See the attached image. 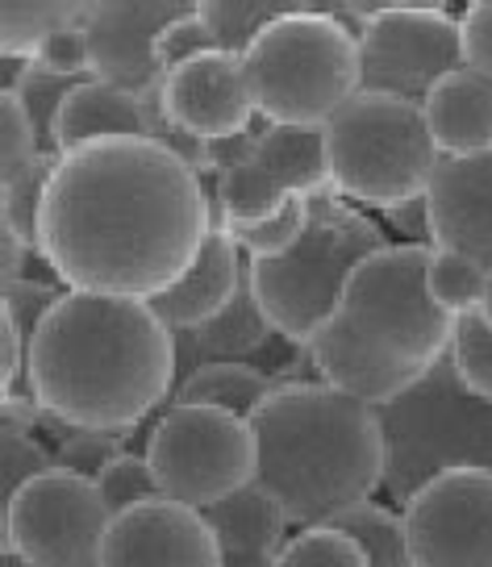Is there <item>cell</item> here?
I'll list each match as a JSON object with an SVG mask.
<instances>
[{
  "mask_svg": "<svg viewBox=\"0 0 492 567\" xmlns=\"http://www.w3.org/2000/svg\"><path fill=\"white\" fill-rule=\"evenodd\" d=\"M205 238V184L151 138H105L63 155L38 217V255L68 292L130 301L176 288Z\"/></svg>",
  "mask_w": 492,
  "mask_h": 567,
  "instance_id": "6da1fadb",
  "label": "cell"
},
{
  "mask_svg": "<svg viewBox=\"0 0 492 567\" xmlns=\"http://www.w3.org/2000/svg\"><path fill=\"white\" fill-rule=\"evenodd\" d=\"M176 389V334L151 301L68 292L30 342V392L75 430H134Z\"/></svg>",
  "mask_w": 492,
  "mask_h": 567,
  "instance_id": "7a4b0ae2",
  "label": "cell"
},
{
  "mask_svg": "<svg viewBox=\"0 0 492 567\" xmlns=\"http://www.w3.org/2000/svg\"><path fill=\"white\" fill-rule=\"evenodd\" d=\"M259 443L255 480L293 526H326L385 488L388 439L380 413L321 380L284 384L250 417Z\"/></svg>",
  "mask_w": 492,
  "mask_h": 567,
  "instance_id": "3957f363",
  "label": "cell"
},
{
  "mask_svg": "<svg viewBox=\"0 0 492 567\" xmlns=\"http://www.w3.org/2000/svg\"><path fill=\"white\" fill-rule=\"evenodd\" d=\"M255 109L267 125H321L363 89L359 38L335 9L300 4L264 25L243 51Z\"/></svg>",
  "mask_w": 492,
  "mask_h": 567,
  "instance_id": "277c9868",
  "label": "cell"
},
{
  "mask_svg": "<svg viewBox=\"0 0 492 567\" xmlns=\"http://www.w3.org/2000/svg\"><path fill=\"white\" fill-rule=\"evenodd\" d=\"M385 247L392 243L371 217L338 193H317L309 196V226L297 247L280 259H246V276L271 330L309 347L338 313L355 267Z\"/></svg>",
  "mask_w": 492,
  "mask_h": 567,
  "instance_id": "5b68a950",
  "label": "cell"
},
{
  "mask_svg": "<svg viewBox=\"0 0 492 567\" xmlns=\"http://www.w3.org/2000/svg\"><path fill=\"white\" fill-rule=\"evenodd\" d=\"M388 439L385 493L401 505L442 472H492V401L468 392L451 354L397 401L376 409Z\"/></svg>",
  "mask_w": 492,
  "mask_h": 567,
  "instance_id": "8992f818",
  "label": "cell"
},
{
  "mask_svg": "<svg viewBox=\"0 0 492 567\" xmlns=\"http://www.w3.org/2000/svg\"><path fill=\"white\" fill-rule=\"evenodd\" d=\"M326 151L335 193L380 213L422 200L442 163L426 109L385 92H355L326 122Z\"/></svg>",
  "mask_w": 492,
  "mask_h": 567,
  "instance_id": "52a82bcc",
  "label": "cell"
},
{
  "mask_svg": "<svg viewBox=\"0 0 492 567\" xmlns=\"http://www.w3.org/2000/svg\"><path fill=\"white\" fill-rule=\"evenodd\" d=\"M430 259H434V247H413V243H392L376 250L371 259L355 267L338 305V318L371 351L418 375L451 354V334H455V318L430 297V284H426Z\"/></svg>",
  "mask_w": 492,
  "mask_h": 567,
  "instance_id": "ba28073f",
  "label": "cell"
},
{
  "mask_svg": "<svg viewBox=\"0 0 492 567\" xmlns=\"http://www.w3.org/2000/svg\"><path fill=\"white\" fill-rule=\"evenodd\" d=\"M146 463L158 493L193 509H209L255 484L259 443L246 417L217 405H167L146 430Z\"/></svg>",
  "mask_w": 492,
  "mask_h": 567,
  "instance_id": "9c48e42d",
  "label": "cell"
},
{
  "mask_svg": "<svg viewBox=\"0 0 492 567\" xmlns=\"http://www.w3.org/2000/svg\"><path fill=\"white\" fill-rule=\"evenodd\" d=\"M109 526L113 514L96 480L63 467L30 480L9 505H0L4 550L30 567H101Z\"/></svg>",
  "mask_w": 492,
  "mask_h": 567,
  "instance_id": "30bf717a",
  "label": "cell"
},
{
  "mask_svg": "<svg viewBox=\"0 0 492 567\" xmlns=\"http://www.w3.org/2000/svg\"><path fill=\"white\" fill-rule=\"evenodd\" d=\"M363 89L426 105V96L463 63V18L442 4H371L359 30Z\"/></svg>",
  "mask_w": 492,
  "mask_h": 567,
  "instance_id": "8fae6325",
  "label": "cell"
},
{
  "mask_svg": "<svg viewBox=\"0 0 492 567\" xmlns=\"http://www.w3.org/2000/svg\"><path fill=\"white\" fill-rule=\"evenodd\" d=\"M401 514L413 567H492V472H442Z\"/></svg>",
  "mask_w": 492,
  "mask_h": 567,
  "instance_id": "7c38bea8",
  "label": "cell"
},
{
  "mask_svg": "<svg viewBox=\"0 0 492 567\" xmlns=\"http://www.w3.org/2000/svg\"><path fill=\"white\" fill-rule=\"evenodd\" d=\"M213 184V196L222 200L229 221H264L280 213L288 196L335 193L326 125H264L255 155Z\"/></svg>",
  "mask_w": 492,
  "mask_h": 567,
  "instance_id": "4fadbf2b",
  "label": "cell"
},
{
  "mask_svg": "<svg viewBox=\"0 0 492 567\" xmlns=\"http://www.w3.org/2000/svg\"><path fill=\"white\" fill-rule=\"evenodd\" d=\"M101 567H222V547L201 509L158 496L113 517Z\"/></svg>",
  "mask_w": 492,
  "mask_h": 567,
  "instance_id": "5bb4252c",
  "label": "cell"
},
{
  "mask_svg": "<svg viewBox=\"0 0 492 567\" xmlns=\"http://www.w3.org/2000/svg\"><path fill=\"white\" fill-rule=\"evenodd\" d=\"M163 105L180 130L201 142H222L255 130V96L246 84L243 54L209 51L163 80Z\"/></svg>",
  "mask_w": 492,
  "mask_h": 567,
  "instance_id": "9a60e30c",
  "label": "cell"
},
{
  "mask_svg": "<svg viewBox=\"0 0 492 567\" xmlns=\"http://www.w3.org/2000/svg\"><path fill=\"white\" fill-rule=\"evenodd\" d=\"M196 4L155 0V4H89L84 30L92 42V75L125 92H151L163 84L155 63V38L163 25L193 13Z\"/></svg>",
  "mask_w": 492,
  "mask_h": 567,
  "instance_id": "2e32d148",
  "label": "cell"
},
{
  "mask_svg": "<svg viewBox=\"0 0 492 567\" xmlns=\"http://www.w3.org/2000/svg\"><path fill=\"white\" fill-rule=\"evenodd\" d=\"M430 247L468 255L492 271V151L442 155L426 188Z\"/></svg>",
  "mask_w": 492,
  "mask_h": 567,
  "instance_id": "e0dca14e",
  "label": "cell"
},
{
  "mask_svg": "<svg viewBox=\"0 0 492 567\" xmlns=\"http://www.w3.org/2000/svg\"><path fill=\"white\" fill-rule=\"evenodd\" d=\"M243 276H246V255L234 243V234H229V217L222 209V200L209 196V238H205L201 259H196L193 271L176 288H167L163 297H155L151 309H155L158 321L172 334L176 330H196V326L213 321L238 297Z\"/></svg>",
  "mask_w": 492,
  "mask_h": 567,
  "instance_id": "ac0fdd59",
  "label": "cell"
},
{
  "mask_svg": "<svg viewBox=\"0 0 492 567\" xmlns=\"http://www.w3.org/2000/svg\"><path fill=\"white\" fill-rule=\"evenodd\" d=\"M309 351H314V368L321 384L347 392V396H355V401H363L371 409L397 401L418 380H426V375L409 372L401 363H388L385 354L371 351L338 313L321 326V334L309 342Z\"/></svg>",
  "mask_w": 492,
  "mask_h": 567,
  "instance_id": "d6986e66",
  "label": "cell"
},
{
  "mask_svg": "<svg viewBox=\"0 0 492 567\" xmlns=\"http://www.w3.org/2000/svg\"><path fill=\"white\" fill-rule=\"evenodd\" d=\"M209 522L213 538L222 547V567H276L284 550V530L288 514L264 484H246L226 501H217L209 509H201Z\"/></svg>",
  "mask_w": 492,
  "mask_h": 567,
  "instance_id": "ffe728a7",
  "label": "cell"
},
{
  "mask_svg": "<svg viewBox=\"0 0 492 567\" xmlns=\"http://www.w3.org/2000/svg\"><path fill=\"white\" fill-rule=\"evenodd\" d=\"M276 338L264 305L250 288V276H243L238 297L213 321L196 330H176V384L188 380L205 363H250Z\"/></svg>",
  "mask_w": 492,
  "mask_h": 567,
  "instance_id": "44dd1931",
  "label": "cell"
},
{
  "mask_svg": "<svg viewBox=\"0 0 492 567\" xmlns=\"http://www.w3.org/2000/svg\"><path fill=\"white\" fill-rule=\"evenodd\" d=\"M426 122L442 155H484L492 151V80L459 68L426 96Z\"/></svg>",
  "mask_w": 492,
  "mask_h": 567,
  "instance_id": "7402d4cb",
  "label": "cell"
},
{
  "mask_svg": "<svg viewBox=\"0 0 492 567\" xmlns=\"http://www.w3.org/2000/svg\"><path fill=\"white\" fill-rule=\"evenodd\" d=\"M105 138H146V113H142L139 92H125L92 75L71 92L63 113H59L54 146H59V155H71L89 142Z\"/></svg>",
  "mask_w": 492,
  "mask_h": 567,
  "instance_id": "603a6c76",
  "label": "cell"
},
{
  "mask_svg": "<svg viewBox=\"0 0 492 567\" xmlns=\"http://www.w3.org/2000/svg\"><path fill=\"white\" fill-rule=\"evenodd\" d=\"M276 389H284L280 380L259 372L255 363H205L188 380H180L167 396V405H217L250 422Z\"/></svg>",
  "mask_w": 492,
  "mask_h": 567,
  "instance_id": "cb8c5ba5",
  "label": "cell"
},
{
  "mask_svg": "<svg viewBox=\"0 0 492 567\" xmlns=\"http://www.w3.org/2000/svg\"><path fill=\"white\" fill-rule=\"evenodd\" d=\"M89 4H4L0 9V59H30L34 63L38 51L51 42L59 30L84 25Z\"/></svg>",
  "mask_w": 492,
  "mask_h": 567,
  "instance_id": "d4e9b609",
  "label": "cell"
},
{
  "mask_svg": "<svg viewBox=\"0 0 492 567\" xmlns=\"http://www.w3.org/2000/svg\"><path fill=\"white\" fill-rule=\"evenodd\" d=\"M330 526L351 534L359 550L368 555V567H413V550H409V530H404V514L392 505H351L347 514H338Z\"/></svg>",
  "mask_w": 492,
  "mask_h": 567,
  "instance_id": "484cf974",
  "label": "cell"
},
{
  "mask_svg": "<svg viewBox=\"0 0 492 567\" xmlns=\"http://www.w3.org/2000/svg\"><path fill=\"white\" fill-rule=\"evenodd\" d=\"M426 284H430V297L451 318H463V313H480L484 292H489V267L468 255H455V250H434Z\"/></svg>",
  "mask_w": 492,
  "mask_h": 567,
  "instance_id": "4316f807",
  "label": "cell"
},
{
  "mask_svg": "<svg viewBox=\"0 0 492 567\" xmlns=\"http://www.w3.org/2000/svg\"><path fill=\"white\" fill-rule=\"evenodd\" d=\"M305 226H309V196H288L280 213L264 221H229V234L246 259H280L300 243Z\"/></svg>",
  "mask_w": 492,
  "mask_h": 567,
  "instance_id": "83f0119b",
  "label": "cell"
},
{
  "mask_svg": "<svg viewBox=\"0 0 492 567\" xmlns=\"http://www.w3.org/2000/svg\"><path fill=\"white\" fill-rule=\"evenodd\" d=\"M47 159H51V155L42 151L38 130H34V122L25 117L21 101L13 92H0V188L34 176Z\"/></svg>",
  "mask_w": 492,
  "mask_h": 567,
  "instance_id": "f1b7e54d",
  "label": "cell"
},
{
  "mask_svg": "<svg viewBox=\"0 0 492 567\" xmlns=\"http://www.w3.org/2000/svg\"><path fill=\"white\" fill-rule=\"evenodd\" d=\"M80 84H84V80H68V75L42 71L34 63V68L21 75L18 89H13V96H18L21 109H25V117L34 122L38 142H42L47 155H59V146H54V125H59V113L68 105V96L80 89Z\"/></svg>",
  "mask_w": 492,
  "mask_h": 567,
  "instance_id": "f546056e",
  "label": "cell"
},
{
  "mask_svg": "<svg viewBox=\"0 0 492 567\" xmlns=\"http://www.w3.org/2000/svg\"><path fill=\"white\" fill-rule=\"evenodd\" d=\"M276 567H368V555L359 550L351 534L338 526H305L284 543Z\"/></svg>",
  "mask_w": 492,
  "mask_h": 567,
  "instance_id": "4dcf8cb0",
  "label": "cell"
},
{
  "mask_svg": "<svg viewBox=\"0 0 492 567\" xmlns=\"http://www.w3.org/2000/svg\"><path fill=\"white\" fill-rule=\"evenodd\" d=\"M54 472V451L42 446L30 430L4 425L0 430V505H9L30 480Z\"/></svg>",
  "mask_w": 492,
  "mask_h": 567,
  "instance_id": "1f68e13d",
  "label": "cell"
},
{
  "mask_svg": "<svg viewBox=\"0 0 492 567\" xmlns=\"http://www.w3.org/2000/svg\"><path fill=\"white\" fill-rule=\"evenodd\" d=\"M196 9H201L205 21L213 25V34H217V42H222V51L243 54L264 25H271L276 18L293 13V9H300V4H276V0H264V4H217V0H205V4H196Z\"/></svg>",
  "mask_w": 492,
  "mask_h": 567,
  "instance_id": "d6a6232c",
  "label": "cell"
},
{
  "mask_svg": "<svg viewBox=\"0 0 492 567\" xmlns=\"http://www.w3.org/2000/svg\"><path fill=\"white\" fill-rule=\"evenodd\" d=\"M134 434H139V425L134 430H71L68 439L54 446V467L96 480L117 455L130 451Z\"/></svg>",
  "mask_w": 492,
  "mask_h": 567,
  "instance_id": "836d02e7",
  "label": "cell"
},
{
  "mask_svg": "<svg viewBox=\"0 0 492 567\" xmlns=\"http://www.w3.org/2000/svg\"><path fill=\"white\" fill-rule=\"evenodd\" d=\"M451 363H455L459 380L468 384V392L492 401V326L480 318V313H463V318H455Z\"/></svg>",
  "mask_w": 492,
  "mask_h": 567,
  "instance_id": "e575fe53",
  "label": "cell"
},
{
  "mask_svg": "<svg viewBox=\"0 0 492 567\" xmlns=\"http://www.w3.org/2000/svg\"><path fill=\"white\" fill-rule=\"evenodd\" d=\"M96 488L105 496L109 514L117 517L125 509H134V505H146V501H158V480L151 472V463L146 455H134V451H125L117 460L109 463L105 472L96 476Z\"/></svg>",
  "mask_w": 492,
  "mask_h": 567,
  "instance_id": "d590c367",
  "label": "cell"
},
{
  "mask_svg": "<svg viewBox=\"0 0 492 567\" xmlns=\"http://www.w3.org/2000/svg\"><path fill=\"white\" fill-rule=\"evenodd\" d=\"M209 51H222V42H217V34H213V25L205 21L201 9L176 18L172 25H163V34L155 38V63L163 71V80Z\"/></svg>",
  "mask_w": 492,
  "mask_h": 567,
  "instance_id": "8d00e7d4",
  "label": "cell"
},
{
  "mask_svg": "<svg viewBox=\"0 0 492 567\" xmlns=\"http://www.w3.org/2000/svg\"><path fill=\"white\" fill-rule=\"evenodd\" d=\"M68 292H63L59 280H34V276H25V280L4 284V326H13L21 342H34L38 326L47 321V313Z\"/></svg>",
  "mask_w": 492,
  "mask_h": 567,
  "instance_id": "74e56055",
  "label": "cell"
},
{
  "mask_svg": "<svg viewBox=\"0 0 492 567\" xmlns=\"http://www.w3.org/2000/svg\"><path fill=\"white\" fill-rule=\"evenodd\" d=\"M42 71H54V75H68V80H92V42L84 25H71V30H59V34L38 51L34 59Z\"/></svg>",
  "mask_w": 492,
  "mask_h": 567,
  "instance_id": "f35d334b",
  "label": "cell"
},
{
  "mask_svg": "<svg viewBox=\"0 0 492 567\" xmlns=\"http://www.w3.org/2000/svg\"><path fill=\"white\" fill-rule=\"evenodd\" d=\"M463 63L492 80V0H475L463 13Z\"/></svg>",
  "mask_w": 492,
  "mask_h": 567,
  "instance_id": "ab89813d",
  "label": "cell"
},
{
  "mask_svg": "<svg viewBox=\"0 0 492 567\" xmlns=\"http://www.w3.org/2000/svg\"><path fill=\"white\" fill-rule=\"evenodd\" d=\"M388 226L401 234L404 243H413V247H430V205L422 200H404V205H392L385 209Z\"/></svg>",
  "mask_w": 492,
  "mask_h": 567,
  "instance_id": "60d3db41",
  "label": "cell"
},
{
  "mask_svg": "<svg viewBox=\"0 0 492 567\" xmlns=\"http://www.w3.org/2000/svg\"><path fill=\"white\" fill-rule=\"evenodd\" d=\"M0 417H4V425H18V430L34 434L42 425V405L34 401V392H9V396H0Z\"/></svg>",
  "mask_w": 492,
  "mask_h": 567,
  "instance_id": "b9f144b4",
  "label": "cell"
},
{
  "mask_svg": "<svg viewBox=\"0 0 492 567\" xmlns=\"http://www.w3.org/2000/svg\"><path fill=\"white\" fill-rule=\"evenodd\" d=\"M0 247H4V271H0V280H4V284L25 280V259H30V255H38V250L25 247L18 234L9 230V226H0ZM38 259H42V255H38Z\"/></svg>",
  "mask_w": 492,
  "mask_h": 567,
  "instance_id": "7bdbcfd3",
  "label": "cell"
},
{
  "mask_svg": "<svg viewBox=\"0 0 492 567\" xmlns=\"http://www.w3.org/2000/svg\"><path fill=\"white\" fill-rule=\"evenodd\" d=\"M480 318L492 326V271H489V292H484V305H480Z\"/></svg>",
  "mask_w": 492,
  "mask_h": 567,
  "instance_id": "ee69618b",
  "label": "cell"
}]
</instances>
